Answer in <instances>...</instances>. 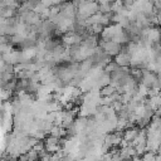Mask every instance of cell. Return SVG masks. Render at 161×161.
Masks as SVG:
<instances>
[{
	"label": "cell",
	"instance_id": "cell-1",
	"mask_svg": "<svg viewBox=\"0 0 161 161\" xmlns=\"http://www.w3.org/2000/svg\"><path fill=\"white\" fill-rule=\"evenodd\" d=\"M43 142H44V150L48 153L53 155V153H55V152L62 150V142H60V140H58L55 137L48 136V137H45V140Z\"/></svg>",
	"mask_w": 161,
	"mask_h": 161
},
{
	"label": "cell",
	"instance_id": "cell-2",
	"mask_svg": "<svg viewBox=\"0 0 161 161\" xmlns=\"http://www.w3.org/2000/svg\"><path fill=\"white\" fill-rule=\"evenodd\" d=\"M114 63L119 67V68H123V67H130V63H131V57L130 54L126 52V49H122L116 57H114Z\"/></svg>",
	"mask_w": 161,
	"mask_h": 161
},
{
	"label": "cell",
	"instance_id": "cell-3",
	"mask_svg": "<svg viewBox=\"0 0 161 161\" xmlns=\"http://www.w3.org/2000/svg\"><path fill=\"white\" fill-rule=\"evenodd\" d=\"M138 131H140L138 126H131V127H127V128L122 132V138H123L125 141H127V142L131 143V142L135 140V137L137 136Z\"/></svg>",
	"mask_w": 161,
	"mask_h": 161
},
{
	"label": "cell",
	"instance_id": "cell-4",
	"mask_svg": "<svg viewBox=\"0 0 161 161\" xmlns=\"http://www.w3.org/2000/svg\"><path fill=\"white\" fill-rule=\"evenodd\" d=\"M114 93H116V88H113L111 84L103 87V88L99 91V96H101V97H111V96L114 94Z\"/></svg>",
	"mask_w": 161,
	"mask_h": 161
},
{
	"label": "cell",
	"instance_id": "cell-5",
	"mask_svg": "<svg viewBox=\"0 0 161 161\" xmlns=\"http://www.w3.org/2000/svg\"><path fill=\"white\" fill-rule=\"evenodd\" d=\"M11 91H8L5 88H0V101L1 102H8L11 97Z\"/></svg>",
	"mask_w": 161,
	"mask_h": 161
},
{
	"label": "cell",
	"instance_id": "cell-6",
	"mask_svg": "<svg viewBox=\"0 0 161 161\" xmlns=\"http://www.w3.org/2000/svg\"><path fill=\"white\" fill-rule=\"evenodd\" d=\"M141 160L142 161H155L156 160V153L155 152H151V151H147V152H145L141 156Z\"/></svg>",
	"mask_w": 161,
	"mask_h": 161
},
{
	"label": "cell",
	"instance_id": "cell-7",
	"mask_svg": "<svg viewBox=\"0 0 161 161\" xmlns=\"http://www.w3.org/2000/svg\"><path fill=\"white\" fill-rule=\"evenodd\" d=\"M130 161H142V160H141V157H140V156H137V155H136V156H133Z\"/></svg>",
	"mask_w": 161,
	"mask_h": 161
}]
</instances>
